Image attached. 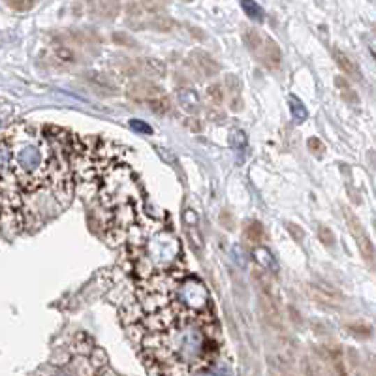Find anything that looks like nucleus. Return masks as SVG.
<instances>
[{"mask_svg":"<svg viewBox=\"0 0 376 376\" xmlns=\"http://www.w3.org/2000/svg\"><path fill=\"white\" fill-rule=\"evenodd\" d=\"M142 74L153 75V77H164L166 75V64L160 59H140Z\"/></svg>","mask_w":376,"mask_h":376,"instance_id":"obj_9","label":"nucleus"},{"mask_svg":"<svg viewBox=\"0 0 376 376\" xmlns=\"http://www.w3.org/2000/svg\"><path fill=\"white\" fill-rule=\"evenodd\" d=\"M83 81L100 96H117L121 93L117 83L102 72H87V74H83Z\"/></svg>","mask_w":376,"mask_h":376,"instance_id":"obj_2","label":"nucleus"},{"mask_svg":"<svg viewBox=\"0 0 376 376\" xmlns=\"http://www.w3.org/2000/svg\"><path fill=\"white\" fill-rule=\"evenodd\" d=\"M308 297L313 301L326 305V307H333V305H340L343 303V296L335 288H327L324 284H307Z\"/></svg>","mask_w":376,"mask_h":376,"instance_id":"obj_5","label":"nucleus"},{"mask_svg":"<svg viewBox=\"0 0 376 376\" xmlns=\"http://www.w3.org/2000/svg\"><path fill=\"white\" fill-rule=\"evenodd\" d=\"M358 245L361 254H363V258L370 264V262H373V256H375V248H373V243H370V239L367 237V234L358 237Z\"/></svg>","mask_w":376,"mask_h":376,"instance_id":"obj_14","label":"nucleus"},{"mask_svg":"<svg viewBox=\"0 0 376 376\" xmlns=\"http://www.w3.org/2000/svg\"><path fill=\"white\" fill-rule=\"evenodd\" d=\"M254 57L264 64L265 68L275 70L278 68V64H280V47H278V43L275 42V40L264 36L262 43H260V47L254 51Z\"/></svg>","mask_w":376,"mask_h":376,"instance_id":"obj_4","label":"nucleus"},{"mask_svg":"<svg viewBox=\"0 0 376 376\" xmlns=\"http://www.w3.org/2000/svg\"><path fill=\"white\" fill-rule=\"evenodd\" d=\"M149 107H151L154 113H158V115H166V113L172 110V104H170V100H167L166 96H160V98L149 102Z\"/></svg>","mask_w":376,"mask_h":376,"instance_id":"obj_15","label":"nucleus"},{"mask_svg":"<svg viewBox=\"0 0 376 376\" xmlns=\"http://www.w3.org/2000/svg\"><path fill=\"white\" fill-rule=\"evenodd\" d=\"M307 145H308V151H313L316 156H324V151H326V147H324V143H322L318 137H310Z\"/></svg>","mask_w":376,"mask_h":376,"instance_id":"obj_22","label":"nucleus"},{"mask_svg":"<svg viewBox=\"0 0 376 376\" xmlns=\"http://www.w3.org/2000/svg\"><path fill=\"white\" fill-rule=\"evenodd\" d=\"M149 27L156 32H172L175 29V21L172 17H167V15H158V13H154L151 21H149Z\"/></svg>","mask_w":376,"mask_h":376,"instance_id":"obj_10","label":"nucleus"},{"mask_svg":"<svg viewBox=\"0 0 376 376\" xmlns=\"http://www.w3.org/2000/svg\"><path fill=\"white\" fill-rule=\"evenodd\" d=\"M53 57L57 61L64 62V64H74L75 62V53L72 47H68L66 43H53Z\"/></svg>","mask_w":376,"mask_h":376,"instance_id":"obj_11","label":"nucleus"},{"mask_svg":"<svg viewBox=\"0 0 376 376\" xmlns=\"http://www.w3.org/2000/svg\"><path fill=\"white\" fill-rule=\"evenodd\" d=\"M331 55H333L335 62L339 64V68L345 72L346 75H350V77H354V80H361V74H359L358 66L354 64V61H352L350 57L346 55V53H343V51L339 50V47H331Z\"/></svg>","mask_w":376,"mask_h":376,"instance_id":"obj_7","label":"nucleus"},{"mask_svg":"<svg viewBox=\"0 0 376 376\" xmlns=\"http://www.w3.org/2000/svg\"><path fill=\"white\" fill-rule=\"evenodd\" d=\"M132 128H136V130H142V132H145V134H151V132H153V130L149 128L147 124H143V123H137L136 119H134V121H132Z\"/></svg>","mask_w":376,"mask_h":376,"instance_id":"obj_26","label":"nucleus"},{"mask_svg":"<svg viewBox=\"0 0 376 376\" xmlns=\"http://www.w3.org/2000/svg\"><path fill=\"white\" fill-rule=\"evenodd\" d=\"M290 102H292V113H294V119H296L297 123H303V121L307 119V110H305V107L299 104V100L294 98V96L290 98Z\"/></svg>","mask_w":376,"mask_h":376,"instance_id":"obj_18","label":"nucleus"},{"mask_svg":"<svg viewBox=\"0 0 376 376\" xmlns=\"http://www.w3.org/2000/svg\"><path fill=\"white\" fill-rule=\"evenodd\" d=\"M220 224H223L226 230H234L235 228L234 215L228 213V211H223V213H220Z\"/></svg>","mask_w":376,"mask_h":376,"instance_id":"obj_24","label":"nucleus"},{"mask_svg":"<svg viewBox=\"0 0 376 376\" xmlns=\"http://www.w3.org/2000/svg\"><path fill=\"white\" fill-rule=\"evenodd\" d=\"M207 94H209L211 98L215 100L216 104H220L224 100V91L220 85H211L209 89H207Z\"/></svg>","mask_w":376,"mask_h":376,"instance_id":"obj_23","label":"nucleus"},{"mask_svg":"<svg viewBox=\"0 0 376 376\" xmlns=\"http://www.w3.org/2000/svg\"><path fill=\"white\" fill-rule=\"evenodd\" d=\"M335 83H337V87H339L340 91H343V98L350 100V102H358V94L352 91L350 87H348V83H346L343 77H337V80H335Z\"/></svg>","mask_w":376,"mask_h":376,"instance_id":"obj_16","label":"nucleus"},{"mask_svg":"<svg viewBox=\"0 0 376 376\" xmlns=\"http://www.w3.org/2000/svg\"><path fill=\"white\" fill-rule=\"evenodd\" d=\"M190 57L194 59V62H196L197 70H200L204 75H207V77L218 75V72H220V64H218L209 53H205V51L202 50H196L192 51Z\"/></svg>","mask_w":376,"mask_h":376,"instance_id":"obj_6","label":"nucleus"},{"mask_svg":"<svg viewBox=\"0 0 376 376\" xmlns=\"http://www.w3.org/2000/svg\"><path fill=\"white\" fill-rule=\"evenodd\" d=\"M343 211H345V218H346V223H348V228H350L352 234L356 235V239L361 237V235H365L363 226H361V223H359L358 216L354 215V211L348 209V207H343Z\"/></svg>","mask_w":376,"mask_h":376,"instance_id":"obj_12","label":"nucleus"},{"mask_svg":"<svg viewBox=\"0 0 376 376\" xmlns=\"http://www.w3.org/2000/svg\"><path fill=\"white\" fill-rule=\"evenodd\" d=\"M241 8L248 12V15L253 19H258V21H264V10L258 6V4H254V2H243Z\"/></svg>","mask_w":376,"mask_h":376,"instance_id":"obj_17","label":"nucleus"},{"mask_svg":"<svg viewBox=\"0 0 376 376\" xmlns=\"http://www.w3.org/2000/svg\"><path fill=\"white\" fill-rule=\"evenodd\" d=\"M10 8L23 12V10H32V8H34V2H10Z\"/></svg>","mask_w":376,"mask_h":376,"instance_id":"obj_25","label":"nucleus"},{"mask_svg":"<svg viewBox=\"0 0 376 376\" xmlns=\"http://www.w3.org/2000/svg\"><path fill=\"white\" fill-rule=\"evenodd\" d=\"M113 42L119 43V45H126V47H137V42L128 34H124V32H115L113 34Z\"/></svg>","mask_w":376,"mask_h":376,"instance_id":"obj_20","label":"nucleus"},{"mask_svg":"<svg viewBox=\"0 0 376 376\" xmlns=\"http://www.w3.org/2000/svg\"><path fill=\"white\" fill-rule=\"evenodd\" d=\"M126 96H128L130 100H134V102H147L149 104V102L164 96V93H162L160 87L154 85L151 81H136V83L128 85Z\"/></svg>","mask_w":376,"mask_h":376,"instance_id":"obj_3","label":"nucleus"},{"mask_svg":"<svg viewBox=\"0 0 376 376\" xmlns=\"http://www.w3.org/2000/svg\"><path fill=\"white\" fill-rule=\"evenodd\" d=\"M284 226H286V230H288V234L292 235V239L296 241V243H301L303 237H305V232H303V230L299 228L297 224L286 223V224H284Z\"/></svg>","mask_w":376,"mask_h":376,"instance_id":"obj_21","label":"nucleus"},{"mask_svg":"<svg viewBox=\"0 0 376 376\" xmlns=\"http://www.w3.org/2000/svg\"><path fill=\"white\" fill-rule=\"evenodd\" d=\"M318 237H320V241L326 245V247H331V245H335V235L331 230L327 228V226H318Z\"/></svg>","mask_w":376,"mask_h":376,"instance_id":"obj_19","label":"nucleus"},{"mask_svg":"<svg viewBox=\"0 0 376 376\" xmlns=\"http://www.w3.org/2000/svg\"><path fill=\"white\" fill-rule=\"evenodd\" d=\"M245 235H247V239L248 241H253V243H262L265 237L264 234V226L260 223H248L247 224V228H245Z\"/></svg>","mask_w":376,"mask_h":376,"instance_id":"obj_13","label":"nucleus"},{"mask_svg":"<svg viewBox=\"0 0 376 376\" xmlns=\"http://www.w3.org/2000/svg\"><path fill=\"white\" fill-rule=\"evenodd\" d=\"M91 12H94L96 15L104 19H115L121 13V4L119 2H112V0H107V2H93L91 4Z\"/></svg>","mask_w":376,"mask_h":376,"instance_id":"obj_8","label":"nucleus"},{"mask_svg":"<svg viewBox=\"0 0 376 376\" xmlns=\"http://www.w3.org/2000/svg\"><path fill=\"white\" fill-rule=\"evenodd\" d=\"M260 307H262V315H264V318L267 320V324L271 327H275V329H278V331H283L284 329L283 315H280V308H278L271 290L267 288V284L262 286V290H260Z\"/></svg>","mask_w":376,"mask_h":376,"instance_id":"obj_1","label":"nucleus"}]
</instances>
